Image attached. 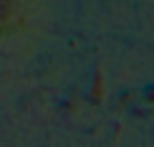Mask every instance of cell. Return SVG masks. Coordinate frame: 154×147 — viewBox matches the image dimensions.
<instances>
[{"label": "cell", "mask_w": 154, "mask_h": 147, "mask_svg": "<svg viewBox=\"0 0 154 147\" xmlns=\"http://www.w3.org/2000/svg\"><path fill=\"white\" fill-rule=\"evenodd\" d=\"M92 96H94V99H101V96H103V78H101V71H97V76H94V92H92Z\"/></svg>", "instance_id": "1"}]
</instances>
